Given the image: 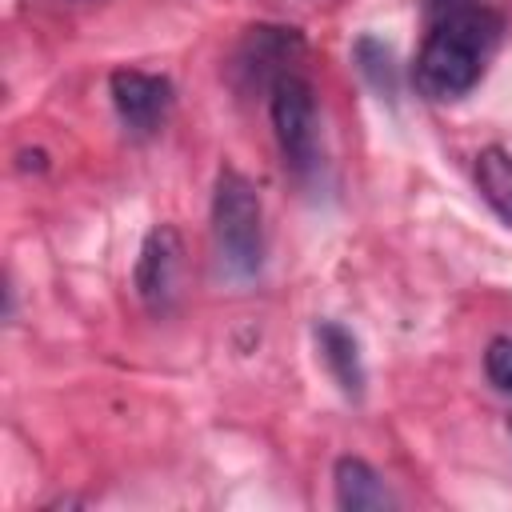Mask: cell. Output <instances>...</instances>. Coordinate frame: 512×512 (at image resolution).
Here are the masks:
<instances>
[{
    "instance_id": "1",
    "label": "cell",
    "mask_w": 512,
    "mask_h": 512,
    "mask_svg": "<svg viewBox=\"0 0 512 512\" xmlns=\"http://www.w3.org/2000/svg\"><path fill=\"white\" fill-rule=\"evenodd\" d=\"M504 20L488 4H456L428 32L416 56V88L432 100H456L476 88L496 52Z\"/></svg>"
},
{
    "instance_id": "2",
    "label": "cell",
    "mask_w": 512,
    "mask_h": 512,
    "mask_svg": "<svg viewBox=\"0 0 512 512\" xmlns=\"http://www.w3.org/2000/svg\"><path fill=\"white\" fill-rule=\"evenodd\" d=\"M212 240L220 268L232 280H256L264 268V204L256 184L236 172L220 168L212 188Z\"/></svg>"
},
{
    "instance_id": "3",
    "label": "cell",
    "mask_w": 512,
    "mask_h": 512,
    "mask_svg": "<svg viewBox=\"0 0 512 512\" xmlns=\"http://www.w3.org/2000/svg\"><path fill=\"white\" fill-rule=\"evenodd\" d=\"M268 116L272 132L284 156V168L296 180H312L324 164L320 156V116H316V92L304 76L280 72L268 84Z\"/></svg>"
},
{
    "instance_id": "4",
    "label": "cell",
    "mask_w": 512,
    "mask_h": 512,
    "mask_svg": "<svg viewBox=\"0 0 512 512\" xmlns=\"http://www.w3.org/2000/svg\"><path fill=\"white\" fill-rule=\"evenodd\" d=\"M120 124L132 136H152L172 112V80L140 68H116L108 80Z\"/></svg>"
},
{
    "instance_id": "5",
    "label": "cell",
    "mask_w": 512,
    "mask_h": 512,
    "mask_svg": "<svg viewBox=\"0 0 512 512\" xmlns=\"http://www.w3.org/2000/svg\"><path fill=\"white\" fill-rule=\"evenodd\" d=\"M180 264H184V244L172 224H160L144 236L140 260H136V296L144 300L148 312H168L176 300L180 284Z\"/></svg>"
},
{
    "instance_id": "6",
    "label": "cell",
    "mask_w": 512,
    "mask_h": 512,
    "mask_svg": "<svg viewBox=\"0 0 512 512\" xmlns=\"http://www.w3.org/2000/svg\"><path fill=\"white\" fill-rule=\"evenodd\" d=\"M316 348H320V360L328 368V376L336 380V388L348 396V400H360L364 396V360H360V344L356 336L336 324V320H320L316 328Z\"/></svg>"
},
{
    "instance_id": "7",
    "label": "cell",
    "mask_w": 512,
    "mask_h": 512,
    "mask_svg": "<svg viewBox=\"0 0 512 512\" xmlns=\"http://www.w3.org/2000/svg\"><path fill=\"white\" fill-rule=\"evenodd\" d=\"M332 484H336V504L344 512H380V508H396V496L388 492V484L380 480V472L360 460V456H340L332 468Z\"/></svg>"
},
{
    "instance_id": "8",
    "label": "cell",
    "mask_w": 512,
    "mask_h": 512,
    "mask_svg": "<svg viewBox=\"0 0 512 512\" xmlns=\"http://www.w3.org/2000/svg\"><path fill=\"white\" fill-rule=\"evenodd\" d=\"M476 188L488 208L512 228V156L504 148H484L476 156Z\"/></svg>"
},
{
    "instance_id": "9",
    "label": "cell",
    "mask_w": 512,
    "mask_h": 512,
    "mask_svg": "<svg viewBox=\"0 0 512 512\" xmlns=\"http://www.w3.org/2000/svg\"><path fill=\"white\" fill-rule=\"evenodd\" d=\"M352 56H356L360 76L372 84V92L392 104V100L400 96V68H396L392 48H388L384 40H376V36H360L356 48H352Z\"/></svg>"
},
{
    "instance_id": "10",
    "label": "cell",
    "mask_w": 512,
    "mask_h": 512,
    "mask_svg": "<svg viewBox=\"0 0 512 512\" xmlns=\"http://www.w3.org/2000/svg\"><path fill=\"white\" fill-rule=\"evenodd\" d=\"M484 372H488V384L504 396H512V336H496L484 352Z\"/></svg>"
},
{
    "instance_id": "11",
    "label": "cell",
    "mask_w": 512,
    "mask_h": 512,
    "mask_svg": "<svg viewBox=\"0 0 512 512\" xmlns=\"http://www.w3.org/2000/svg\"><path fill=\"white\" fill-rule=\"evenodd\" d=\"M508 432H512V420H508Z\"/></svg>"
}]
</instances>
